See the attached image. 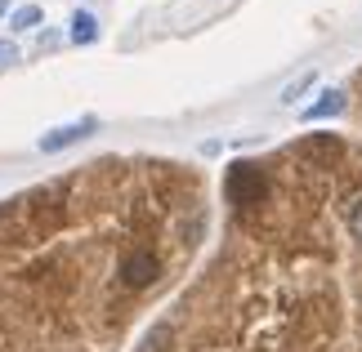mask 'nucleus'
Returning a JSON list of instances; mask_svg holds the SVG:
<instances>
[{"label": "nucleus", "instance_id": "f257e3e1", "mask_svg": "<svg viewBox=\"0 0 362 352\" xmlns=\"http://www.w3.org/2000/svg\"><path fill=\"white\" fill-rule=\"evenodd\" d=\"M117 277H121V286L130 290V294H144L148 286H157V281L165 277V259L152 245H134L130 255L121 259V272Z\"/></svg>", "mask_w": 362, "mask_h": 352}, {"label": "nucleus", "instance_id": "f03ea898", "mask_svg": "<svg viewBox=\"0 0 362 352\" xmlns=\"http://www.w3.org/2000/svg\"><path fill=\"white\" fill-rule=\"evenodd\" d=\"M264 196H269V174H264V165L255 161H242L228 170V201L238 210H250V205H264Z\"/></svg>", "mask_w": 362, "mask_h": 352}, {"label": "nucleus", "instance_id": "7ed1b4c3", "mask_svg": "<svg viewBox=\"0 0 362 352\" xmlns=\"http://www.w3.org/2000/svg\"><path fill=\"white\" fill-rule=\"evenodd\" d=\"M94 130H99V116H81L72 125H59V130L40 134L36 138V152H63V147H72V143H86Z\"/></svg>", "mask_w": 362, "mask_h": 352}, {"label": "nucleus", "instance_id": "20e7f679", "mask_svg": "<svg viewBox=\"0 0 362 352\" xmlns=\"http://www.w3.org/2000/svg\"><path fill=\"white\" fill-rule=\"evenodd\" d=\"M344 107H349V94H344V90H322V94H317V103H309V107H300V121H304V125H313V121L340 116Z\"/></svg>", "mask_w": 362, "mask_h": 352}, {"label": "nucleus", "instance_id": "39448f33", "mask_svg": "<svg viewBox=\"0 0 362 352\" xmlns=\"http://www.w3.org/2000/svg\"><path fill=\"white\" fill-rule=\"evenodd\" d=\"M344 152V143L336 134H313V138H304L300 143V157H309L313 165H322V161H331V157H340Z\"/></svg>", "mask_w": 362, "mask_h": 352}, {"label": "nucleus", "instance_id": "423d86ee", "mask_svg": "<svg viewBox=\"0 0 362 352\" xmlns=\"http://www.w3.org/2000/svg\"><path fill=\"white\" fill-rule=\"evenodd\" d=\"M40 23H45V9L32 5V0L9 13V32H13V36H23V32H40Z\"/></svg>", "mask_w": 362, "mask_h": 352}, {"label": "nucleus", "instance_id": "0eeeda50", "mask_svg": "<svg viewBox=\"0 0 362 352\" xmlns=\"http://www.w3.org/2000/svg\"><path fill=\"white\" fill-rule=\"evenodd\" d=\"M67 40H72V45H94V40H99V18H94L90 9H76V13H72V32H67Z\"/></svg>", "mask_w": 362, "mask_h": 352}, {"label": "nucleus", "instance_id": "6e6552de", "mask_svg": "<svg viewBox=\"0 0 362 352\" xmlns=\"http://www.w3.org/2000/svg\"><path fill=\"white\" fill-rule=\"evenodd\" d=\"M313 85H317V67H304V72L282 90V107H300L304 94H313Z\"/></svg>", "mask_w": 362, "mask_h": 352}, {"label": "nucleus", "instance_id": "1a4fd4ad", "mask_svg": "<svg viewBox=\"0 0 362 352\" xmlns=\"http://www.w3.org/2000/svg\"><path fill=\"white\" fill-rule=\"evenodd\" d=\"M170 344H175V326H170V321H161V326H152V330L144 334L139 352H170Z\"/></svg>", "mask_w": 362, "mask_h": 352}, {"label": "nucleus", "instance_id": "9d476101", "mask_svg": "<svg viewBox=\"0 0 362 352\" xmlns=\"http://www.w3.org/2000/svg\"><path fill=\"white\" fill-rule=\"evenodd\" d=\"M23 63V49H18V40H0V76H5V72H13V67H18Z\"/></svg>", "mask_w": 362, "mask_h": 352}, {"label": "nucleus", "instance_id": "9b49d317", "mask_svg": "<svg viewBox=\"0 0 362 352\" xmlns=\"http://www.w3.org/2000/svg\"><path fill=\"white\" fill-rule=\"evenodd\" d=\"M344 223H349V236H354V241H362V196L344 210Z\"/></svg>", "mask_w": 362, "mask_h": 352}, {"label": "nucleus", "instance_id": "f8f14e48", "mask_svg": "<svg viewBox=\"0 0 362 352\" xmlns=\"http://www.w3.org/2000/svg\"><path fill=\"white\" fill-rule=\"evenodd\" d=\"M5 13H13V9H9V0H0V18H5Z\"/></svg>", "mask_w": 362, "mask_h": 352}]
</instances>
